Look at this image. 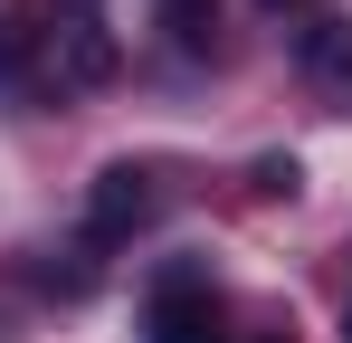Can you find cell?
Segmentation results:
<instances>
[{
    "label": "cell",
    "mask_w": 352,
    "mask_h": 343,
    "mask_svg": "<svg viewBox=\"0 0 352 343\" xmlns=\"http://www.w3.org/2000/svg\"><path fill=\"white\" fill-rule=\"evenodd\" d=\"M48 57H58L67 86H105L124 67V48H115V29H105L96 0H48Z\"/></svg>",
    "instance_id": "obj_1"
},
{
    "label": "cell",
    "mask_w": 352,
    "mask_h": 343,
    "mask_svg": "<svg viewBox=\"0 0 352 343\" xmlns=\"http://www.w3.org/2000/svg\"><path fill=\"white\" fill-rule=\"evenodd\" d=\"M153 210H162L153 172H143V163H105V172H96V191H86V238H96V248H105V238H133Z\"/></svg>",
    "instance_id": "obj_2"
},
{
    "label": "cell",
    "mask_w": 352,
    "mask_h": 343,
    "mask_svg": "<svg viewBox=\"0 0 352 343\" xmlns=\"http://www.w3.org/2000/svg\"><path fill=\"white\" fill-rule=\"evenodd\" d=\"M143 334L153 343H229V315H219V295L200 277H162L153 305H143Z\"/></svg>",
    "instance_id": "obj_3"
},
{
    "label": "cell",
    "mask_w": 352,
    "mask_h": 343,
    "mask_svg": "<svg viewBox=\"0 0 352 343\" xmlns=\"http://www.w3.org/2000/svg\"><path fill=\"white\" fill-rule=\"evenodd\" d=\"M295 67H305V86L333 114H352V19H314V29L295 39Z\"/></svg>",
    "instance_id": "obj_4"
},
{
    "label": "cell",
    "mask_w": 352,
    "mask_h": 343,
    "mask_svg": "<svg viewBox=\"0 0 352 343\" xmlns=\"http://www.w3.org/2000/svg\"><path fill=\"white\" fill-rule=\"evenodd\" d=\"M162 29H172V48H210V29H219V0H162Z\"/></svg>",
    "instance_id": "obj_5"
},
{
    "label": "cell",
    "mask_w": 352,
    "mask_h": 343,
    "mask_svg": "<svg viewBox=\"0 0 352 343\" xmlns=\"http://www.w3.org/2000/svg\"><path fill=\"white\" fill-rule=\"evenodd\" d=\"M295 181H305V172H295V153H267V163L248 172V191H257V200H295Z\"/></svg>",
    "instance_id": "obj_6"
},
{
    "label": "cell",
    "mask_w": 352,
    "mask_h": 343,
    "mask_svg": "<svg viewBox=\"0 0 352 343\" xmlns=\"http://www.w3.org/2000/svg\"><path fill=\"white\" fill-rule=\"evenodd\" d=\"M229 343H295L286 324H248V334H229Z\"/></svg>",
    "instance_id": "obj_7"
},
{
    "label": "cell",
    "mask_w": 352,
    "mask_h": 343,
    "mask_svg": "<svg viewBox=\"0 0 352 343\" xmlns=\"http://www.w3.org/2000/svg\"><path fill=\"white\" fill-rule=\"evenodd\" d=\"M267 10H305V0H267Z\"/></svg>",
    "instance_id": "obj_8"
},
{
    "label": "cell",
    "mask_w": 352,
    "mask_h": 343,
    "mask_svg": "<svg viewBox=\"0 0 352 343\" xmlns=\"http://www.w3.org/2000/svg\"><path fill=\"white\" fill-rule=\"evenodd\" d=\"M0 67H10V39H0Z\"/></svg>",
    "instance_id": "obj_9"
},
{
    "label": "cell",
    "mask_w": 352,
    "mask_h": 343,
    "mask_svg": "<svg viewBox=\"0 0 352 343\" xmlns=\"http://www.w3.org/2000/svg\"><path fill=\"white\" fill-rule=\"evenodd\" d=\"M343 343H352V315H343Z\"/></svg>",
    "instance_id": "obj_10"
}]
</instances>
